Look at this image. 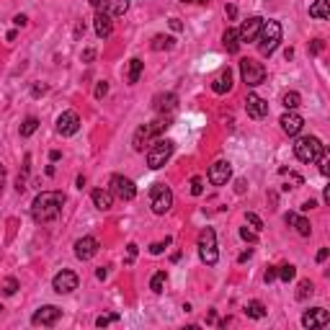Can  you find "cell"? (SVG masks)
<instances>
[{
	"mask_svg": "<svg viewBox=\"0 0 330 330\" xmlns=\"http://www.w3.org/2000/svg\"><path fill=\"white\" fill-rule=\"evenodd\" d=\"M65 206V194L62 191H41L34 204H31V217L36 225H47L54 222Z\"/></svg>",
	"mask_w": 330,
	"mask_h": 330,
	"instance_id": "6da1fadb",
	"label": "cell"
},
{
	"mask_svg": "<svg viewBox=\"0 0 330 330\" xmlns=\"http://www.w3.org/2000/svg\"><path fill=\"white\" fill-rule=\"evenodd\" d=\"M168 127H171V116H160V119H155V121H150V124H142V127L134 132V137H132V147H134L137 152H142L145 145L150 147V142H152L155 137H160Z\"/></svg>",
	"mask_w": 330,
	"mask_h": 330,
	"instance_id": "7a4b0ae2",
	"label": "cell"
},
{
	"mask_svg": "<svg viewBox=\"0 0 330 330\" xmlns=\"http://www.w3.org/2000/svg\"><path fill=\"white\" fill-rule=\"evenodd\" d=\"M256 41H258V52L263 57H271L279 47V41H281V23L279 21H263Z\"/></svg>",
	"mask_w": 330,
	"mask_h": 330,
	"instance_id": "3957f363",
	"label": "cell"
},
{
	"mask_svg": "<svg viewBox=\"0 0 330 330\" xmlns=\"http://www.w3.org/2000/svg\"><path fill=\"white\" fill-rule=\"evenodd\" d=\"M173 150H176V142H173V140L157 137L155 142H150V147H147V168H150V171L162 168V165L171 160Z\"/></svg>",
	"mask_w": 330,
	"mask_h": 330,
	"instance_id": "277c9868",
	"label": "cell"
},
{
	"mask_svg": "<svg viewBox=\"0 0 330 330\" xmlns=\"http://www.w3.org/2000/svg\"><path fill=\"white\" fill-rule=\"evenodd\" d=\"M196 248H199V258H201L206 266H217L219 253H217V235H214L212 227H204V230L199 232Z\"/></svg>",
	"mask_w": 330,
	"mask_h": 330,
	"instance_id": "5b68a950",
	"label": "cell"
},
{
	"mask_svg": "<svg viewBox=\"0 0 330 330\" xmlns=\"http://www.w3.org/2000/svg\"><path fill=\"white\" fill-rule=\"evenodd\" d=\"M294 155L302 162H317L325 155V145L317 137H299L294 142Z\"/></svg>",
	"mask_w": 330,
	"mask_h": 330,
	"instance_id": "8992f818",
	"label": "cell"
},
{
	"mask_svg": "<svg viewBox=\"0 0 330 330\" xmlns=\"http://www.w3.org/2000/svg\"><path fill=\"white\" fill-rule=\"evenodd\" d=\"M240 75H242L245 86L256 88V86H261V82L266 80V67L261 62L251 60V57H245V60H240Z\"/></svg>",
	"mask_w": 330,
	"mask_h": 330,
	"instance_id": "52a82bcc",
	"label": "cell"
},
{
	"mask_svg": "<svg viewBox=\"0 0 330 330\" xmlns=\"http://www.w3.org/2000/svg\"><path fill=\"white\" fill-rule=\"evenodd\" d=\"M150 206H152L155 214L171 212V206H173V191L165 186V183H155L152 191H150Z\"/></svg>",
	"mask_w": 330,
	"mask_h": 330,
	"instance_id": "ba28073f",
	"label": "cell"
},
{
	"mask_svg": "<svg viewBox=\"0 0 330 330\" xmlns=\"http://www.w3.org/2000/svg\"><path fill=\"white\" fill-rule=\"evenodd\" d=\"M111 188V194L116 196V199H121V201H132L134 196H137V186H134V181L132 178H127V176H111V183H108Z\"/></svg>",
	"mask_w": 330,
	"mask_h": 330,
	"instance_id": "9c48e42d",
	"label": "cell"
},
{
	"mask_svg": "<svg viewBox=\"0 0 330 330\" xmlns=\"http://www.w3.org/2000/svg\"><path fill=\"white\" fill-rule=\"evenodd\" d=\"M91 6L96 8V13H106V16L116 18L129 11V0H91Z\"/></svg>",
	"mask_w": 330,
	"mask_h": 330,
	"instance_id": "30bf717a",
	"label": "cell"
},
{
	"mask_svg": "<svg viewBox=\"0 0 330 330\" xmlns=\"http://www.w3.org/2000/svg\"><path fill=\"white\" fill-rule=\"evenodd\" d=\"M60 317H62V310H60V307L44 305V307H39V310L31 315V322H34V325H41V327H52V325H57Z\"/></svg>",
	"mask_w": 330,
	"mask_h": 330,
	"instance_id": "8fae6325",
	"label": "cell"
},
{
	"mask_svg": "<svg viewBox=\"0 0 330 330\" xmlns=\"http://www.w3.org/2000/svg\"><path fill=\"white\" fill-rule=\"evenodd\" d=\"M52 289H54L57 294H70V292H75V289H77V273H75V271L62 268V271L54 276Z\"/></svg>",
	"mask_w": 330,
	"mask_h": 330,
	"instance_id": "7c38bea8",
	"label": "cell"
},
{
	"mask_svg": "<svg viewBox=\"0 0 330 330\" xmlns=\"http://www.w3.org/2000/svg\"><path fill=\"white\" fill-rule=\"evenodd\" d=\"M77 129H80V116L75 111H62L57 116V132L62 137H72V134H77Z\"/></svg>",
	"mask_w": 330,
	"mask_h": 330,
	"instance_id": "4fadbf2b",
	"label": "cell"
},
{
	"mask_svg": "<svg viewBox=\"0 0 330 330\" xmlns=\"http://www.w3.org/2000/svg\"><path fill=\"white\" fill-rule=\"evenodd\" d=\"M327 322H330V312H327L325 307H312V310H307V312L302 315V325H305L307 330L325 327Z\"/></svg>",
	"mask_w": 330,
	"mask_h": 330,
	"instance_id": "5bb4252c",
	"label": "cell"
},
{
	"mask_svg": "<svg viewBox=\"0 0 330 330\" xmlns=\"http://www.w3.org/2000/svg\"><path fill=\"white\" fill-rule=\"evenodd\" d=\"M263 21L266 18H261V16H253V18H248L240 29H237V39H240V44L245 41H256V36H258V31H261V26H263Z\"/></svg>",
	"mask_w": 330,
	"mask_h": 330,
	"instance_id": "9a60e30c",
	"label": "cell"
},
{
	"mask_svg": "<svg viewBox=\"0 0 330 330\" xmlns=\"http://www.w3.org/2000/svg\"><path fill=\"white\" fill-rule=\"evenodd\" d=\"M279 124H281L284 134H289V137H297V134L302 132V127H305V119H302L297 111H286V114L279 119Z\"/></svg>",
	"mask_w": 330,
	"mask_h": 330,
	"instance_id": "2e32d148",
	"label": "cell"
},
{
	"mask_svg": "<svg viewBox=\"0 0 330 330\" xmlns=\"http://www.w3.org/2000/svg\"><path fill=\"white\" fill-rule=\"evenodd\" d=\"M232 176V168H230V162L227 160H217L212 162V168H209V183L212 186H225Z\"/></svg>",
	"mask_w": 330,
	"mask_h": 330,
	"instance_id": "e0dca14e",
	"label": "cell"
},
{
	"mask_svg": "<svg viewBox=\"0 0 330 330\" xmlns=\"http://www.w3.org/2000/svg\"><path fill=\"white\" fill-rule=\"evenodd\" d=\"M98 253V240L96 237H80L77 242H75V256L80 258V261H91L93 256Z\"/></svg>",
	"mask_w": 330,
	"mask_h": 330,
	"instance_id": "ac0fdd59",
	"label": "cell"
},
{
	"mask_svg": "<svg viewBox=\"0 0 330 330\" xmlns=\"http://www.w3.org/2000/svg\"><path fill=\"white\" fill-rule=\"evenodd\" d=\"M245 111H248V116H251V119H266L268 116V103L261 96L251 93V96L245 98Z\"/></svg>",
	"mask_w": 330,
	"mask_h": 330,
	"instance_id": "d6986e66",
	"label": "cell"
},
{
	"mask_svg": "<svg viewBox=\"0 0 330 330\" xmlns=\"http://www.w3.org/2000/svg\"><path fill=\"white\" fill-rule=\"evenodd\" d=\"M176 103H178V98H176V93H160V96H155V101H152V108L157 111V114H171L173 108H176Z\"/></svg>",
	"mask_w": 330,
	"mask_h": 330,
	"instance_id": "ffe728a7",
	"label": "cell"
},
{
	"mask_svg": "<svg viewBox=\"0 0 330 330\" xmlns=\"http://www.w3.org/2000/svg\"><path fill=\"white\" fill-rule=\"evenodd\" d=\"M232 88V72H230V67H225V70H219V75L212 80V91L214 93H227Z\"/></svg>",
	"mask_w": 330,
	"mask_h": 330,
	"instance_id": "44dd1931",
	"label": "cell"
},
{
	"mask_svg": "<svg viewBox=\"0 0 330 330\" xmlns=\"http://www.w3.org/2000/svg\"><path fill=\"white\" fill-rule=\"evenodd\" d=\"M93 26H96V34H98L101 39H108V36L114 34V21H111V16H106V13H96Z\"/></svg>",
	"mask_w": 330,
	"mask_h": 330,
	"instance_id": "7402d4cb",
	"label": "cell"
},
{
	"mask_svg": "<svg viewBox=\"0 0 330 330\" xmlns=\"http://www.w3.org/2000/svg\"><path fill=\"white\" fill-rule=\"evenodd\" d=\"M91 196H93V204L98 206V209H101V212H108V209H111V206H114V194H111V191H103V188H96V191H93Z\"/></svg>",
	"mask_w": 330,
	"mask_h": 330,
	"instance_id": "603a6c76",
	"label": "cell"
},
{
	"mask_svg": "<svg viewBox=\"0 0 330 330\" xmlns=\"http://www.w3.org/2000/svg\"><path fill=\"white\" fill-rule=\"evenodd\" d=\"M330 16V0H315L310 6V18H317V21H325Z\"/></svg>",
	"mask_w": 330,
	"mask_h": 330,
	"instance_id": "cb8c5ba5",
	"label": "cell"
},
{
	"mask_svg": "<svg viewBox=\"0 0 330 330\" xmlns=\"http://www.w3.org/2000/svg\"><path fill=\"white\" fill-rule=\"evenodd\" d=\"M222 44L230 54H237L240 52V39H237V29H227L225 36H222Z\"/></svg>",
	"mask_w": 330,
	"mask_h": 330,
	"instance_id": "d4e9b609",
	"label": "cell"
},
{
	"mask_svg": "<svg viewBox=\"0 0 330 330\" xmlns=\"http://www.w3.org/2000/svg\"><path fill=\"white\" fill-rule=\"evenodd\" d=\"M145 70V62L140 57H132L129 60V72H127V80H129V86H134V82H140V75Z\"/></svg>",
	"mask_w": 330,
	"mask_h": 330,
	"instance_id": "484cf974",
	"label": "cell"
},
{
	"mask_svg": "<svg viewBox=\"0 0 330 330\" xmlns=\"http://www.w3.org/2000/svg\"><path fill=\"white\" fill-rule=\"evenodd\" d=\"M281 103H284L286 111H294V108L302 106V96H299L297 91H286V93L281 96Z\"/></svg>",
	"mask_w": 330,
	"mask_h": 330,
	"instance_id": "4316f807",
	"label": "cell"
},
{
	"mask_svg": "<svg viewBox=\"0 0 330 330\" xmlns=\"http://www.w3.org/2000/svg\"><path fill=\"white\" fill-rule=\"evenodd\" d=\"M245 315H248V317H253V320H263V317H266V307H263V302H258V299L248 302V305H245Z\"/></svg>",
	"mask_w": 330,
	"mask_h": 330,
	"instance_id": "83f0119b",
	"label": "cell"
},
{
	"mask_svg": "<svg viewBox=\"0 0 330 330\" xmlns=\"http://www.w3.org/2000/svg\"><path fill=\"white\" fill-rule=\"evenodd\" d=\"M173 44H176V39L173 36H165V34H157L155 39H152V49L155 52H162V49H173Z\"/></svg>",
	"mask_w": 330,
	"mask_h": 330,
	"instance_id": "f1b7e54d",
	"label": "cell"
},
{
	"mask_svg": "<svg viewBox=\"0 0 330 330\" xmlns=\"http://www.w3.org/2000/svg\"><path fill=\"white\" fill-rule=\"evenodd\" d=\"M29 171H31V155H26V157H23V173L16 178V191H18V194H23V191H26V178H29Z\"/></svg>",
	"mask_w": 330,
	"mask_h": 330,
	"instance_id": "f546056e",
	"label": "cell"
},
{
	"mask_svg": "<svg viewBox=\"0 0 330 330\" xmlns=\"http://www.w3.org/2000/svg\"><path fill=\"white\" fill-rule=\"evenodd\" d=\"M312 294H315V284H312L310 279H302V281H299V289H297V299L305 302V299H310Z\"/></svg>",
	"mask_w": 330,
	"mask_h": 330,
	"instance_id": "4dcf8cb0",
	"label": "cell"
},
{
	"mask_svg": "<svg viewBox=\"0 0 330 330\" xmlns=\"http://www.w3.org/2000/svg\"><path fill=\"white\" fill-rule=\"evenodd\" d=\"M165 281H168V276H165V271H157L155 276H152V281H150V289L155 294H162V289H165Z\"/></svg>",
	"mask_w": 330,
	"mask_h": 330,
	"instance_id": "1f68e13d",
	"label": "cell"
},
{
	"mask_svg": "<svg viewBox=\"0 0 330 330\" xmlns=\"http://www.w3.org/2000/svg\"><path fill=\"white\" fill-rule=\"evenodd\" d=\"M36 129H39V119H36V116H29V119L21 124V137H31Z\"/></svg>",
	"mask_w": 330,
	"mask_h": 330,
	"instance_id": "d6a6232c",
	"label": "cell"
},
{
	"mask_svg": "<svg viewBox=\"0 0 330 330\" xmlns=\"http://www.w3.org/2000/svg\"><path fill=\"white\" fill-rule=\"evenodd\" d=\"M276 276H279L281 281H286V284H289V281H292V279L297 276V268H294L292 263H286V266H281V268H276Z\"/></svg>",
	"mask_w": 330,
	"mask_h": 330,
	"instance_id": "836d02e7",
	"label": "cell"
},
{
	"mask_svg": "<svg viewBox=\"0 0 330 330\" xmlns=\"http://www.w3.org/2000/svg\"><path fill=\"white\" fill-rule=\"evenodd\" d=\"M0 289H3V294L6 297H13L16 292H18V279H13V276H8L3 284H0Z\"/></svg>",
	"mask_w": 330,
	"mask_h": 330,
	"instance_id": "e575fe53",
	"label": "cell"
},
{
	"mask_svg": "<svg viewBox=\"0 0 330 330\" xmlns=\"http://www.w3.org/2000/svg\"><path fill=\"white\" fill-rule=\"evenodd\" d=\"M294 227H297V232H299L302 237H310V235H312V227H310V222H307L305 217H297V219H294Z\"/></svg>",
	"mask_w": 330,
	"mask_h": 330,
	"instance_id": "d590c367",
	"label": "cell"
},
{
	"mask_svg": "<svg viewBox=\"0 0 330 330\" xmlns=\"http://www.w3.org/2000/svg\"><path fill=\"white\" fill-rule=\"evenodd\" d=\"M119 320H121V317H119L116 312H108V315H101V317L96 320V325H98V327H106V325H111V322H119Z\"/></svg>",
	"mask_w": 330,
	"mask_h": 330,
	"instance_id": "8d00e7d4",
	"label": "cell"
},
{
	"mask_svg": "<svg viewBox=\"0 0 330 330\" xmlns=\"http://www.w3.org/2000/svg\"><path fill=\"white\" fill-rule=\"evenodd\" d=\"M137 253H140L137 242H129V245H127V261H124V266H132V263H134V258H137Z\"/></svg>",
	"mask_w": 330,
	"mask_h": 330,
	"instance_id": "74e56055",
	"label": "cell"
},
{
	"mask_svg": "<svg viewBox=\"0 0 330 330\" xmlns=\"http://www.w3.org/2000/svg\"><path fill=\"white\" fill-rule=\"evenodd\" d=\"M245 222L251 225L256 232H258V230H263V222H261V217H258V214H253V212H248V214H245Z\"/></svg>",
	"mask_w": 330,
	"mask_h": 330,
	"instance_id": "f35d334b",
	"label": "cell"
},
{
	"mask_svg": "<svg viewBox=\"0 0 330 330\" xmlns=\"http://www.w3.org/2000/svg\"><path fill=\"white\" fill-rule=\"evenodd\" d=\"M168 245H171V237H165L162 242H152V245H150V253H152V256H160Z\"/></svg>",
	"mask_w": 330,
	"mask_h": 330,
	"instance_id": "ab89813d",
	"label": "cell"
},
{
	"mask_svg": "<svg viewBox=\"0 0 330 330\" xmlns=\"http://www.w3.org/2000/svg\"><path fill=\"white\" fill-rule=\"evenodd\" d=\"M201 194H204V181L199 176H194L191 178V196H201Z\"/></svg>",
	"mask_w": 330,
	"mask_h": 330,
	"instance_id": "60d3db41",
	"label": "cell"
},
{
	"mask_svg": "<svg viewBox=\"0 0 330 330\" xmlns=\"http://www.w3.org/2000/svg\"><path fill=\"white\" fill-rule=\"evenodd\" d=\"M240 237H242V240H248V242H256V240H258V232H256V230H248V227H242V230H240Z\"/></svg>",
	"mask_w": 330,
	"mask_h": 330,
	"instance_id": "b9f144b4",
	"label": "cell"
},
{
	"mask_svg": "<svg viewBox=\"0 0 330 330\" xmlns=\"http://www.w3.org/2000/svg\"><path fill=\"white\" fill-rule=\"evenodd\" d=\"M106 93H108V82H106V80H101L98 86H96V91H93V96H96V98H103Z\"/></svg>",
	"mask_w": 330,
	"mask_h": 330,
	"instance_id": "7bdbcfd3",
	"label": "cell"
},
{
	"mask_svg": "<svg viewBox=\"0 0 330 330\" xmlns=\"http://www.w3.org/2000/svg\"><path fill=\"white\" fill-rule=\"evenodd\" d=\"M96 60V49L93 47H88L86 52H82V62H93Z\"/></svg>",
	"mask_w": 330,
	"mask_h": 330,
	"instance_id": "ee69618b",
	"label": "cell"
},
{
	"mask_svg": "<svg viewBox=\"0 0 330 330\" xmlns=\"http://www.w3.org/2000/svg\"><path fill=\"white\" fill-rule=\"evenodd\" d=\"M320 49H322V39H315L312 44H310V52H312V54H317Z\"/></svg>",
	"mask_w": 330,
	"mask_h": 330,
	"instance_id": "f6af8a7d",
	"label": "cell"
},
{
	"mask_svg": "<svg viewBox=\"0 0 330 330\" xmlns=\"http://www.w3.org/2000/svg\"><path fill=\"white\" fill-rule=\"evenodd\" d=\"M317 162H320V173H322V176H327V173H330V168H327V160H325V155H322Z\"/></svg>",
	"mask_w": 330,
	"mask_h": 330,
	"instance_id": "bcb514c9",
	"label": "cell"
},
{
	"mask_svg": "<svg viewBox=\"0 0 330 330\" xmlns=\"http://www.w3.org/2000/svg\"><path fill=\"white\" fill-rule=\"evenodd\" d=\"M168 23H171V29H173V31H183V23H181V18H171Z\"/></svg>",
	"mask_w": 330,
	"mask_h": 330,
	"instance_id": "7dc6e473",
	"label": "cell"
},
{
	"mask_svg": "<svg viewBox=\"0 0 330 330\" xmlns=\"http://www.w3.org/2000/svg\"><path fill=\"white\" fill-rule=\"evenodd\" d=\"M263 279H266V284H271V281L276 279V268H273V266H268V271H266V276H263Z\"/></svg>",
	"mask_w": 330,
	"mask_h": 330,
	"instance_id": "c3c4849f",
	"label": "cell"
},
{
	"mask_svg": "<svg viewBox=\"0 0 330 330\" xmlns=\"http://www.w3.org/2000/svg\"><path fill=\"white\" fill-rule=\"evenodd\" d=\"M315 206H317V201H315V199H310V201H305V204H302V212H310V209H315Z\"/></svg>",
	"mask_w": 330,
	"mask_h": 330,
	"instance_id": "681fc988",
	"label": "cell"
},
{
	"mask_svg": "<svg viewBox=\"0 0 330 330\" xmlns=\"http://www.w3.org/2000/svg\"><path fill=\"white\" fill-rule=\"evenodd\" d=\"M327 253H330L327 248H320V251H317V263H322V261L327 258Z\"/></svg>",
	"mask_w": 330,
	"mask_h": 330,
	"instance_id": "f907efd6",
	"label": "cell"
},
{
	"mask_svg": "<svg viewBox=\"0 0 330 330\" xmlns=\"http://www.w3.org/2000/svg\"><path fill=\"white\" fill-rule=\"evenodd\" d=\"M251 256H253V251H251V248H248V251H245V253H240V258H237V263H245V261H248V258H251Z\"/></svg>",
	"mask_w": 330,
	"mask_h": 330,
	"instance_id": "816d5d0a",
	"label": "cell"
},
{
	"mask_svg": "<svg viewBox=\"0 0 330 330\" xmlns=\"http://www.w3.org/2000/svg\"><path fill=\"white\" fill-rule=\"evenodd\" d=\"M13 23H16V26H26V23H29V18H26V16H16V18H13Z\"/></svg>",
	"mask_w": 330,
	"mask_h": 330,
	"instance_id": "f5cc1de1",
	"label": "cell"
},
{
	"mask_svg": "<svg viewBox=\"0 0 330 330\" xmlns=\"http://www.w3.org/2000/svg\"><path fill=\"white\" fill-rule=\"evenodd\" d=\"M41 93H47V86H34V96H41Z\"/></svg>",
	"mask_w": 330,
	"mask_h": 330,
	"instance_id": "db71d44e",
	"label": "cell"
},
{
	"mask_svg": "<svg viewBox=\"0 0 330 330\" xmlns=\"http://www.w3.org/2000/svg\"><path fill=\"white\" fill-rule=\"evenodd\" d=\"M294 219H297V214H292V212H289V214L284 217V222H286V225H294Z\"/></svg>",
	"mask_w": 330,
	"mask_h": 330,
	"instance_id": "11a10c76",
	"label": "cell"
},
{
	"mask_svg": "<svg viewBox=\"0 0 330 330\" xmlns=\"http://www.w3.org/2000/svg\"><path fill=\"white\" fill-rule=\"evenodd\" d=\"M225 11H227V16H230V18H235V16H237V8H235V6H227Z\"/></svg>",
	"mask_w": 330,
	"mask_h": 330,
	"instance_id": "9f6ffc18",
	"label": "cell"
},
{
	"mask_svg": "<svg viewBox=\"0 0 330 330\" xmlns=\"http://www.w3.org/2000/svg\"><path fill=\"white\" fill-rule=\"evenodd\" d=\"M60 157H62V155H60V150H52V152H49V160H52V162H57Z\"/></svg>",
	"mask_w": 330,
	"mask_h": 330,
	"instance_id": "6f0895ef",
	"label": "cell"
},
{
	"mask_svg": "<svg viewBox=\"0 0 330 330\" xmlns=\"http://www.w3.org/2000/svg\"><path fill=\"white\" fill-rule=\"evenodd\" d=\"M3 181H6V165L0 162V186H3Z\"/></svg>",
	"mask_w": 330,
	"mask_h": 330,
	"instance_id": "680465c9",
	"label": "cell"
},
{
	"mask_svg": "<svg viewBox=\"0 0 330 330\" xmlns=\"http://www.w3.org/2000/svg\"><path fill=\"white\" fill-rule=\"evenodd\" d=\"M96 276H98V279H101V281H103V279H106V276H108V271H106V268H98V271H96Z\"/></svg>",
	"mask_w": 330,
	"mask_h": 330,
	"instance_id": "91938a15",
	"label": "cell"
},
{
	"mask_svg": "<svg viewBox=\"0 0 330 330\" xmlns=\"http://www.w3.org/2000/svg\"><path fill=\"white\" fill-rule=\"evenodd\" d=\"M183 3H209V0H183Z\"/></svg>",
	"mask_w": 330,
	"mask_h": 330,
	"instance_id": "94428289",
	"label": "cell"
},
{
	"mask_svg": "<svg viewBox=\"0 0 330 330\" xmlns=\"http://www.w3.org/2000/svg\"><path fill=\"white\" fill-rule=\"evenodd\" d=\"M0 310H3V307H0Z\"/></svg>",
	"mask_w": 330,
	"mask_h": 330,
	"instance_id": "6125c7cd",
	"label": "cell"
}]
</instances>
